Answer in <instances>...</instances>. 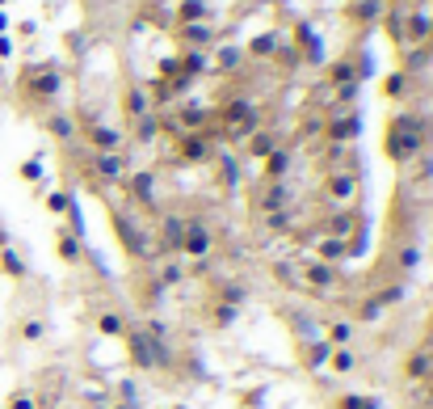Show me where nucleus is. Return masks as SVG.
Segmentation results:
<instances>
[{
  "mask_svg": "<svg viewBox=\"0 0 433 409\" xmlns=\"http://www.w3.org/2000/svg\"><path fill=\"white\" fill-rule=\"evenodd\" d=\"M416 148H421V123L416 119H396L387 127V157L408 161V157H416Z\"/></svg>",
  "mask_w": 433,
  "mask_h": 409,
  "instance_id": "obj_1",
  "label": "nucleus"
},
{
  "mask_svg": "<svg viewBox=\"0 0 433 409\" xmlns=\"http://www.w3.org/2000/svg\"><path fill=\"white\" fill-rule=\"evenodd\" d=\"M324 190L337 202H349V198H358V173H329L324 177Z\"/></svg>",
  "mask_w": 433,
  "mask_h": 409,
  "instance_id": "obj_2",
  "label": "nucleus"
},
{
  "mask_svg": "<svg viewBox=\"0 0 433 409\" xmlns=\"http://www.w3.org/2000/svg\"><path fill=\"white\" fill-rule=\"evenodd\" d=\"M93 169H97L101 177H110V182H122L127 157H122V152H97V157H93Z\"/></svg>",
  "mask_w": 433,
  "mask_h": 409,
  "instance_id": "obj_3",
  "label": "nucleus"
},
{
  "mask_svg": "<svg viewBox=\"0 0 433 409\" xmlns=\"http://www.w3.org/2000/svg\"><path fill=\"white\" fill-rule=\"evenodd\" d=\"M177 245H181L185 253H194V258H202V253L210 249V232H206L202 224H185V228H181V241H177Z\"/></svg>",
  "mask_w": 433,
  "mask_h": 409,
  "instance_id": "obj_4",
  "label": "nucleus"
},
{
  "mask_svg": "<svg viewBox=\"0 0 433 409\" xmlns=\"http://www.w3.org/2000/svg\"><path fill=\"white\" fill-rule=\"evenodd\" d=\"M353 232H362V216L341 211V216H333V220H329V232H324V236H337V241H345V245H349V236H353Z\"/></svg>",
  "mask_w": 433,
  "mask_h": 409,
  "instance_id": "obj_5",
  "label": "nucleus"
},
{
  "mask_svg": "<svg viewBox=\"0 0 433 409\" xmlns=\"http://www.w3.org/2000/svg\"><path fill=\"white\" fill-rule=\"evenodd\" d=\"M303 275H307L311 287H333L337 283V266H329V262H307Z\"/></svg>",
  "mask_w": 433,
  "mask_h": 409,
  "instance_id": "obj_6",
  "label": "nucleus"
},
{
  "mask_svg": "<svg viewBox=\"0 0 433 409\" xmlns=\"http://www.w3.org/2000/svg\"><path fill=\"white\" fill-rule=\"evenodd\" d=\"M362 131V119L358 114H345V119H333V127H329V135L333 139H353Z\"/></svg>",
  "mask_w": 433,
  "mask_h": 409,
  "instance_id": "obj_7",
  "label": "nucleus"
},
{
  "mask_svg": "<svg viewBox=\"0 0 433 409\" xmlns=\"http://www.w3.org/2000/svg\"><path fill=\"white\" fill-rule=\"evenodd\" d=\"M89 139H93L101 152H118V148H122V139H118L110 127H93V131H89Z\"/></svg>",
  "mask_w": 433,
  "mask_h": 409,
  "instance_id": "obj_8",
  "label": "nucleus"
},
{
  "mask_svg": "<svg viewBox=\"0 0 433 409\" xmlns=\"http://www.w3.org/2000/svg\"><path fill=\"white\" fill-rule=\"evenodd\" d=\"M30 89H34V93H55V89H59V72H50V68H42V72H34V80H30Z\"/></svg>",
  "mask_w": 433,
  "mask_h": 409,
  "instance_id": "obj_9",
  "label": "nucleus"
},
{
  "mask_svg": "<svg viewBox=\"0 0 433 409\" xmlns=\"http://www.w3.org/2000/svg\"><path fill=\"white\" fill-rule=\"evenodd\" d=\"M282 202H286V190H282V186H269V190H265V198L257 202V211H278Z\"/></svg>",
  "mask_w": 433,
  "mask_h": 409,
  "instance_id": "obj_10",
  "label": "nucleus"
},
{
  "mask_svg": "<svg viewBox=\"0 0 433 409\" xmlns=\"http://www.w3.org/2000/svg\"><path fill=\"white\" fill-rule=\"evenodd\" d=\"M181 157H206V139L202 135H190V139H181Z\"/></svg>",
  "mask_w": 433,
  "mask_h": 409,
  "instance_id": "obj_11",
  "label": "nucleus"
},
{
  "mask_svg": "<svg viewBox=\"0 0 433 409\" xmlns=\"http://www.w3.org/2000/svg\"><path fill=\"white\" fill-rule=\"evenodd\" d=\"M269 148H274V139H269V135H252V139H248V152H252V157H269Z\"/></svg>",
  "mask_w": 433,
  "mask_h": 409,
  "instance_id": "obj_12",
  "label": "nucleus"
},
{
  "mask_svg": "<svg viewBox=\"0 0 433 409\" xmlns=\"http://www.w3.org/2000/svg\"><path fill=\"white\" fill-rule=\"evenodd\" d=\"M329 338H333V342H341V346H345V342H349V338H353V329H349V325H345V321H337V325H329Z\"/></svg>",
  "mask_w": 433,
  "mask_h": 409,
  "instance_id": "obj_13",
  "label": "nucleus"
},
{
  "mask_svg": "<svg viewBox=\"0 0 433 409\" xmlns=\"http://www.w3.org/2000/svg\"><path fill=\"white\" fill-rule=\"evenodd\" d=\"M131 114H135V119H143V114H147V93H139V89L131 93Z\"/></svg>",
  "mask_w": 433,
  "mask_h": 409,
  "instance_id": "obj_14",
  "label": "nucleus"
},
{
  "mask_svg": "<svg viewBox=\"0 0 433 409\" xmlns=\"http://www.w3.org/2000/svg\"><path fill=\"white\" fill-rule=\"evenodd\" d=\"M46 207H50V211H68L72 202H68V194H50V198H46Z\"/></svg>",
  "mask_w": 433,
  "mask_h": 409,
  "instance_id": "obj_15",
  "label": "nucleus"
},
{
  "mask_svg": "<svg viewBox=\"0 0 433 409\" xmlns=\"http://www.w3.org/2000/svg\"><path fill=\"white\" fill-rule=\"evenodd\" d=\"M181 17L190 21V17H202V0H185V5H181Z\"/></svg>",
  "mask_w": 433,
  "mask_h": 409,
  "instance_id": "obj_16",
  "label": "nucleus"
},
{
  "mask_svg": "<svg viewBox=\"0 0 433 409\" xmlns=\"http://www.w3.org/2000/svg\"><path fill=\"white\" fill-rule=\"evenodd\" d=\"M101 329L110 333V338H118V333H122V321H118V317H101Z\"/></svg>",
  "mask_w": 433,
  "mask_h": 409,
  "instance_id": "obj_17",
  "label": "nucleus"
},
{
  "mask_svg": "<svg viewBox=\"0 0 433 409\" xmlns=\"http://www.w3.org/2000/svg\"><path fill=\"white\" fill-rule=\"evenodd\" d=\"M333 367H337V372H353V354H349V350H341L337 359H333Z\"/></svg>",
  "mask_w": 433,
  "mask_h": 409,
  "instance_id": "obj_18",
  "label": "nucleus"
},
{
  "mask_svg": "<svg viewBox=\"0 0 433 409\" xmlns=\"http://www.w3.org/2000/svg\"><path fill=\"white\" fill-rule=\"evenodd\" d=\"M269 173H286V157H282V152H274V157H269Z\"/></svg>",
  "mask_w": 433,
  "mask_h": 409,
  "instance_id": "obj_19",
  "label": "nucleus"
},
{
  "mask_svg": "<svg viewBox=\"0 0 433 409\" xmlns=\"http://www.w3.org/2000/svg\"><path fill=\"white\" fill-rule=\"evenodd\" d=\"M0 258H5V270H9V275H21V262H17V253H9V249H5Z\"/></svg>",
  "mask_w": 433,
  "mask_h": 409,
  "instance_id": "obj_20",
  "label": "nucleus"
},
{
  "mask_svg": "<svg viewBox=\"0 0 433 409\" xmlns=\"http://www.w3.org/2000/svg\"><path fill=\"white\" fill-rule=\"evenodd\" d=\"M333 80H353V68H349V64H337V68H333Z\"/></svg>",
  "mask_w": 433,
  "mask_h": 409,
  "instance_id": "obj_21",
  "label": "nucleus"
},
{
  "mask_svg": "<svg viewBox=\"0 0 433 409\" xmlns=\"http://www.w3.org/2000/svg\"><path fill=\"white\" fill-rule=\"evenodd\" d=\"M50 131H55V135H72V127H68V119H50Z\"/></svg>",
  "mask_w": 433,
  "mask_h": 409,
  "instance_id": "obj_22",
  "label": "nucleus"
},
{
  "mask_svg": "<svg viewBox=\"0 0 433 409\" xmlns=\"http://www.w3.org/2000/svg\"><path fill=\"white\" fill-rule=\"evenodd\" d=\"M185 38H194V42H202V38H206V26H185Z\"/></svg>",
  "mask_w": 433,
  "mask_h": 409,
  "instance_id": "obj_23",
  "label": "nucleus"
},
{
  "mask_svg": "<svg viewBox=\"0 0 433 409\" xmlns=\"http://www.w3.org/2000/svg\"><path fill=\"white\" fill-rule=\"evenodd\" d=\"M13 409H34V401H30L26 392H17V397H13Z\"/></svg>",
  "mask_w": 433,
  "mask_h": 409,
  "instance_id": "obj_24",
  "label": "nucleus"
},
{
  "mask_svg": "<svg viewBox=\"0 0 433 409\" xmlns=\"http://www.w3.org/2000/svg\"><path fill=\"white\" fill-rule=\"evenodd\" d=\"M252 51H261V55H269V51H274V38H261V42H252Z\"/></svg>",
  "mask_w": 433,
  "mask_h": 409,
  "instance_id": "obj_25",
  "label": "nucleus"
},
{
  "mask_svg": "<svg viewBox=\"0 0 433 409\" xmlns=\"http://www.w3.org/2000/svg\"><path fill=\"white\" fill-rule=\"evenodd\" d=\"M429 333H433V325H429Z\"/></svg>",
  "mask_w": 433,
  "mask_h": 409,
  "instance_id": "obj_26",
  "label": "nucleus"
}]
</instances>
